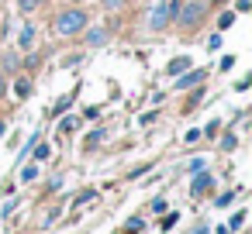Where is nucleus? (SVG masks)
Segmentation results:
<instances>
[{
    "label": "nucleus",
    "instance_id": "nucleus-1",
    "mask_svg": "<svg viewBox=\"0 0 252 234\" xmlns=\"http://www.w3.org/2000/svg\"><path fill=\"white\" fill-rule=\"evenodd\" d=\"M90 25V18H87V11H80V7H69V11H59L56 14V31L59 35H76V31H83Z\"/></svg>",
    "mask_w": 252,
    "mask_h": 234
},
{
    "label": "nucleus",
    "instance_id": "nucleus-2",
    "mask_svg": "<svg viewBox=\"0 0 252 234\" xmlns=\"http://www.w3.org/2000/svg\"><path fill=\"white\" fill-rule=\"evenodd\" d=\"M176 11H180V0H162V4L152 11V18H149V25L156 28V31H162L173 18H176Z\"/></svg>",
    "mask_w": 252,
    "mask_h": 234
},
{
    "label": "nucleus",
    "instance_id": "nucleus-3",
    "mask_svg": "<svg viewBox=\"0 0 252 234\" xmlns=\"http://www.w3.org/2000/svg\"><path fill=\"white\" fill-rule=\"evenodd\" d=\"M200 18H204V4H200V0H190L183 11H176L180 28H193V25H200Z\"/></svg>",
    "mask_w": 252,
    "mask_h": 234
},
{
    "label": "nucleus",
    "instance_id": "nucleus-4",
    "mask_svg": "<svg viewBox=\"0 0 252 234\" xmlns=\"http://www.w3.org/2000/svg\"><path fill=\"white\" fill-rule=\"evenodd\" d=\"M204 83V69H197V73H180V79H176V90H187V86H200Z\"/></svg>",
    "mask_w": 252,
    "mask_h": 234
},
{
    "label": "nucleus",
    "instance_id": "nucleus-5",
    "mask_svg": "<svg viewBox=\"0 0 252 234\" xmlns=\"http://www.w3.org/2000/svg\"><path fill=\"white\" fill-rule=\"evenodd\" d=\"M107 38H111V35H107V28H90V31H87V45H90V49L107 45Z\"/></svg>",
    "mask_w": 252,
    "mask_h": 234
},
{
    "label": "nucleus",
    "instance_id": "nucleus-6",
    "mask_svg": "<svg viewBox=\"0 0 252 234\" xmlns=\"http://www.w3.org/2000/svg\"><path fill=\"white\" fill-rule=\"evenodd\" d=\"M35 38H38L35 25H25V28H21V35H18V45H21V49H32V45H35Z\"/></svg>",
    "mask_w": 252,
    "mask_h": 234
},
{
    "label": "nucleus",
    "instance_id": "nucleus-7",
    "mask_svg": "<svg viewBox=\"0 0 252 234\" xmlns=\"http://www.w3.org/2000/svg\"><path fill=\"white\" fill-rule=\"evenodd\" d=\"M11 69H18V52L14 49H7L4 55H0V73H11Z\"/></svg>",
    "mask_w": 252,
    "mask_h": 234
},
{
    "label": "nucleus",
    "instance_id": "nucleus-8",
    "mask_svg": "<svg viewBox=\"0 0 252 234\" xmlns=\"http://www.w3.org/2000/svg\"><path fill=\"white\" fill-rule=\"evenodd\" d=\"M211 186H214V179H211V176H200V179H193V182H190V193H193V196H200V193H207Z\"/></svg>",
    "mask_w": 252,
    "mask_h": 234
},
{
    "label": "nucleus",
    "instance_id": "nucleus-9",
    "mask_svg": "<svg viewBox=\"0 0 252 234\" xmlns=\"http://www.w3.org/2000/svg\"><path fill=\"white\" fill-rule=\"evenodd\" d=\"M190 69V59H173L169 66H166V76H180V73H187Z\"/></svg>",
    "mask_w": 252,
    "mask_h": 234
},
{
    "label": "nucleus",
    "instance_id": "nucleus-10",
    "mask_svg": "<svg viewBox=\"0 0 252 234\" xmlns=\"http://www.w3.org/2000/svg\"><path fill=\"white\" fill-rule=\"evenodd\" d=\"M14 97H18V100H25V97H32V79H28V76H21V79L14 83Z\"/></svg>",
    "mask_w": 252,
    "mask_h": 234
},
{
    "label": "nucleus",
    "instance_id": "nucleus-11",
    "mask_svg": "<svg viewBox=\"0 0 252 234\" xmlns=\"http://www.w3.org/2000/svg\"><path fill=\"white\" fill-rule=\"evenodd\" d=\"M90 203H97V189H87L76 196V207H90Z\"/></svg>",
    "mask_w": 252,
    "mask_h": 234
},
{
    "label": "nucleus",
    "instance_id": "nucleus-12",
    "mask_svg": "<svg viewBox=\"0 0 252 234\" xmlns=\"http://www.w3.org/2000/svg\"><path fill=\"white\" fill-rule=\"evenodd\" d=\"M35 176H38V165H35V162H32V165H25V169H21V182H32V179H35Z\"/></svg>",
    "mask_w": 252,
    "mask_h": 234
},
{
    "label": "nucleus",
    "instance_id": "nucleus-13",
    "mask_svg": "<svg viewBox=\"0 0 252 234\" xmlns=\"http://www.w3.org/2000/svg\"><path fill=\"white\" fill-rule=\"evenodd\" d=\"M242 224H245V210H238V213H235V217L228 220V231H238Z\"/></svg>",
    "mask_w": 252,
    "mask_h": 234
},
{
    "label": "nucleus",
    "instance_id": "nucleus-14",
    "mask_svg": "<svg viewBox=\"0 0 252 234\" xmlns=\"http://www.w3.org/2000/svg\"><path fill=\"white\" fill-rule=\"evenodd\" d=\"M128 0H104V11H125Z\"/></svg>",
    "mask_w": 252,
    "mask_h": 234
},
{
    "label": "nucleus",
    "instance_id": "nucleus-15",
    "mask_svg": "<svg viewBox=\"0 0 252 234\" xmlns=\"http://www.w3.org/2000/svg\"><path fill=\"white\" fill-rule=\"evenodd\" d=\"M231 25H235V14H221V18H218V28H221V31L231 28Z\"/></svg>",
    "mask_w": 252,
    "mask_h": 234
},
{
    "label": "nucleus",
    "instance_id": "nucleus-16",
    "mask_svg": "<svg viewBox=\"0 0 252 234\" xmlns=\"http://www.w3.org/2000/svg\"><path fill=\"white\" fill-rule=\"evenodd\" d=\"M100 141H104V131H94V134H90V138H87V148H97V145H100Z\"/></svg>",
    "mask_w": 252,
    "mask_h": 234
},
{
    "label": "nucleus",
    "instance_id": "nucleus-17",
    "mask_svg": "<svg viewBox=\"0 0 252 234\" xmlns=\"http://www.w3.org/2000/svg\"><path fill=\"white\" fill-rule=\"evenodd\" d=\"M49 155H52V148H49V145H38V148H35V158H38V162H45Z\"/></svg>",
    "mask_w": 252,
    "mask_h": 234
},
{
    "label": "nucleus",
    "instance_id": "nucleus-18",
    "mask_svg": "<svg viewBox=\"0 0 252 234\" xmlns=\"http://www.w3.org/2000/svg\"><path fill=\"white\" fill-rule=\"evenodd\" d=\"M221 148H224V152H231V148H235V134H224V141H221Z\"/></svg>",
    "mask_w": 252,
    "mask_h": 234
},
{
    "label": "nucleus",
    "instance_id": "nucleus-19",
    "mask_svg": "<svg viewBox=\"0 0 252 234\" xmlns=\"http://www.w3.org/2000/svg\"><path fill=\"white\" fill-rule=\"evenodd\" d=\"M38 4H45V0H21V11H32V7H38Z\"/></svg>",
    "mask_w": 252,
    "mask_h": 234
},
{
    "label": "nucleus",
    "instance_id": "nucleus-20",
    "mask_svg": "<svg viewBox=\"0 0 252 234\" xmlns=\"http://www.w3.org/2000/svg\"><path fill=\"white\" fill-rule=\"evenodd\" d=\"M231 196H235V193H221V196H218L214 203H218V207H224V203H231Z\"/></svg>",
    "mask_w": 252,
    "mask_h": 234
},
{
    "label": "nucleus",
    "instance_id": "nucleus-21",
    "mask_svg": "<svg viewBox=\"0 0 252 234\" xmlns=\"http://www.w3.org/2000/svg\"><path fill=\"white\" fill-rule=\"evenodd\" d=\"M138 227H145V224H142V217H131V220H128V231H138Z\"/></svg>",
    "mask_w": 252,
    "mask_h": 234
},
{
    "label": "nucleus",
    "instance_id": "nucleus-22",
    "mask_svg": "<svg viewBox=\"0 0 252 234\" xmlns=\"http://www.w3.org/2000/svg\"><path fill=\"white\" fill-rule=\"evenodd\" d=\"M252 7V0H238V4H235V11H249Z\"/></svg>",
    "mask_w": 252,
    "mask_h": 234
},
{
    "label": "nucleus",
    "instance_id": "nucleus-23",
    "mask_svg": "<svg viewBox=\"0 0 252 234\" xmlns=\"http://www.w3.org/2000/svg\"><path fill=\"white\" fill-rule=\"evenodd\" d=\"M0 97H4V73H0Z\"/></svg>",
    "mask_w": 252,
    "mask_h": 234
},
{
    "label": "nucleus",
    "instance_id": "nucleus-24",
    "mask_svg": "<svg viewBox=\"0 0 252 234\" xmlns=\"http://www.w3.org/2000/svg\"><path fill=\"white\" fill-rule=\"evenodd\" d=\"M197 234H207V227H197Z\"/></svg>",
    "mask_w": 252,
    "mask_h": 234
}]
</instances>
